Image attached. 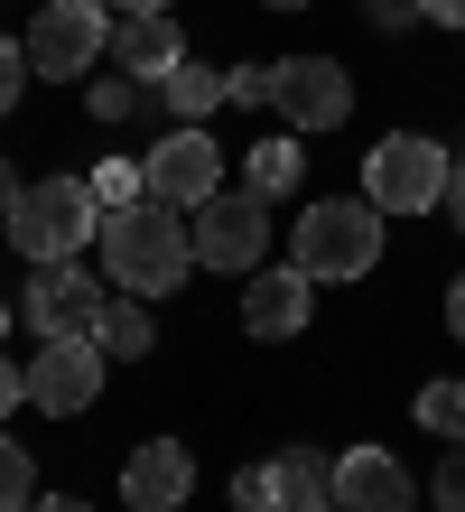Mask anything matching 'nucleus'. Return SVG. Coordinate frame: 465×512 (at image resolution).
Returning <instances> with one entry per match:
<instances>
[{"label":"nucleus","mask_w":465,"mask_h":512,"mask_svg":"<svg viewBox=\"0 0 465 512\" xmlns=\"http://www.w3.org/2000/svg\"><path fill=\"white\" fill-rule=\"evenodd\" d=\"M28 512H93V503H75V494H38Z\"/></svg>","instance_id":"nucleus-31"},{"label":"nucleus","mask_w":465,"mask_h":512,"mask_svg":"<svg viewBox=\"0 0 465 512\" xmlns=\"http://www.w3.org/2000/svg\"><path fill=\"white\" fill-rule=\"evenodd\" d=\"M103 56H112L121 75L159 84L177 56H186V38H177V19H168V10H140V19H112V47H103Z\"/></svg>","instance_id":"nucleus-15"},{"label":"nucleus","mask_w":465,"mask_h":512,"mask_svg":"<svg viewBox=\"0 0 465 512\" xmlns=\"http://www.w3.org/2000/svg\"><path fill=\"white\" fill-rule=\"evenodd\" d=\"M93 308H103V280H93L84 261H38V280L19 289V317L38 326V336H84Z\"/></svg>","instance_id":"nucleus-12"},{"label":"nucleus","mask_w":465,"mask_h":512,"mask_svg":"<svg viewBox=\"0 0 465 512\" xmlns=\"http://www.w3.org/2000/svg\"><path fill=\"white\" fill-rule=\"evenodd\" d=\"M140 187L159 196V205H177V215H196V205L224 187V149H214V131H205V122H177V131L140 159Z\"/></svg>","instance_id":"nucleus-7"},{"label":"nucleus","mask_w":465,"mask_h":512,"mask_svg":"<svg viewBox=\"0 0 465 512\" xmlns=\"http://www.w3.org/2000/svg\"><path fill=\"white\" fill-rule=\"evenodd\" d=\"M19 391H28V373H10V364H0V410H10V401H19Z\"/></svg>","instance_id":"nucleus-33"},{"label":"nucleus","mask_w":465,"mask_h":512,"mask_svg":"<svg viewBox=\"0 0 465 512\" xmlns=\"http://www.w3.org/2000/svg\"><path fill=\"white\" fill-rule=\"evenodd\" d=\"M224 103H270V66H233L224 75Z\"/></svg>","instance_id":"nucleus-24"},{"label":"nucleus","mask_w":465,"mask_h":512,"mask_svg":"<svg viewBox=\"0 0 465 512\" xmlns=\"http://www.w3.org/2000/svg\"><path fill=\"white\" fill-rule=\"evenodd\" d=\"M447 215H456V224H465V159H456V168H447Z\"/></svg>","instance_id":"nucleus-28"},{"label":"nucleus","mask_w":465,"mask_h":512,"mask_svg":"<svg viewBox=\"0 0 465 512\" xmlns=\"http://www.w3.org/2000/svg\"><path fill=\"white\" fill-rule=\"evenodd\" d=\"M93 233H103V205H93V177H38L19 187V215H10V243L28 261H75Z\"/></svg>","instance_id":"nucleus-3"},{"label":"nucleus","mask_w":465,"mask_h":512,"mask_svg":"<svg viewBox=\"0 0 465 512\" xmlns=\"http://www.w3.org/2000/svg\"><path fill=\"white\" fill-rule=\"evenodd\" d=\"M149 187H140V168L131 159H112V168H93V205H103V215H112V205H140Z\"/></svg>","instance_id":"nucleus-21"},{"label":"nucleus","mask_w":465,"mask_h":512,"mask_svg":"<svg viewBox=\"0 0 465 512\" xmlns=\"http://www.w3.org/2000/svg\"><path fill=\"white\" fill-rule=\"evenodd\" d=\"M233 512H326V457L317 447H279L270 466H242Z\"/></svg>","instance_id":"nucleus-10"},{"label":"nucleus","mask_w":465,"mask_h":512,"mask_svg":"<svg viewBox=\"0 0 465 512\" xmlns=\"http://www.w3.org/2000/svg\"><path fill=\"white\" fill-rule=\"evenodd\" d=\"M38 503V457L19 438H0V512H28Z\"/></svg>","instance_id":"nucleus-20"},{"label":"nucleus","mask_w":465,"mask_h":512,"mask_svg":"<svg viewBox=\"0 0 465 512\" xmlns=\"http://www.w3.org/2000/svg\"><path fill=\"white\" fill-rule=\"evenodd\" d=\"M419 429H428V438H447V447H465V373L419 391Z\"/></svg>","instance_id":"nucleus-19"},{"label":"nucleus","mask_w":465,"mask_h":512,"mask_svg":"<svg viewBox=\"0 0 465 512\" xmlns=\"http://www.w3.org/2000/svg\"><path fill=\"white\" fill-rule=\"evenodd\" d=\"M196 261L205 270H233V280H252L261 270V252H270V196H252V187H214L205 205H196Z\"/></svg>","instance_id":"nucleus-5"},{"label":"nucleus","mask_w":465,"mask_h":512,"mask_svg":"<svg viewBox=\"0 0 465 512\" xmlns=\"http://www.w3.org/2000/svg\"><path fill=\"white\" fill-rule=\"evenodd\" d=\"M10 215H19V177L0 168V233H10Z\"/></svg>","instance_id":"nucleus-29"},{"label":"nucleus","mask_w":465,"mask_h":512,"mask_svg":"<svg viewBox=\"0 0 465 512\" xmlns=\"http://www.w3.org/2000/svg\"><path fill=\"white\" fill-rule=\"evenodd\" d=\"M438 512H465V447H447V466H438Z\"/></svg>","instance_id":"nucleus-25"},{"label":"nucleus","mask_w":465,"mask_h":512,"mask_svg":"<svg viewBox=\"0 0 465 512\" xmlns=\"http://www.w3.org/2000/svg\"><path fill=\"white\" fill-rule=\"evenodd\" d=\"M149 94H159V103L177 112V122H205V112L224 103V75H214V66H196V56H177V66H168L159 84H149Z\"/></svg>","instance_id":"nucleus-17"},{"label":"nucleus","mask_w":465,"mask_h":512,"mask_svg":"<svg viewBox=\"0 0 465 512\" xmlns=\"http://www.w3.org/2000/svg\"><path fill=\"white\" fill-rule=\"evenodd\" d=\"M326 503L335 512H410L419 485H410V466H400L391 447H345V457L326 466Z\"/></svg>","instance_id":"nucleus-11"},{"label":"nucleus","mask_w":465,"mask_h":512,"mask_svg":"<svg viewBox=\"0 0 465 512\" xmlns=\"http://www.w3.org/2000/svg\"><path fill=\"white\" fill-rule=\"evenodd\" d=\"M419 10L438 19V28H465V0H419Z\"/></svg>","instance_id":"nucleus-27"},{"label":"nucleus","mask_w":465,"mask_h":512,"mask_svg":"<svg viewBox=\"0 0 465 512\" xmlns=\"http://www.w3.org/2000/svg\"><path fill=\"white\" fill-rule=\"evenodd\" d=\"M363 196L382 205V215H428V205H447V149L419 140V131H382L363 149Z\"/></svg>","instance_id":"nucleus-4"},{"label":"nucleus","mask_w":465,"mask_h":512,"mask_svg":"<svg viewBox=\"0 0 465 512\" xmlns=\"http://www.w3.org/2000/svg\"><path fill=\"white\" fill-rule=\"evenodd\" d=\"M326 512H335V503H326Z\"/></svg>","instance_id":"nucleus-36"},{"label":"nucleus","mask_w":465,"mask_h":512,"mask_svg":"<svg viewBox=\"0 0 465 512\" xmlns=\"http://www.w3.org/2000/svg\"><path fill=\"white\" fill-rule=\"evenodd\" d=\"M186 494H196V457H186L177 438L131 447V466H121V503H131V512H177Z\"/></svg>","instance_id":"nucleus-14"},{"label":"nucleus","mask_w":465,"mask_h":512,"mask_svg":"<svg viewBox=\"0 0 465 512\" xmlns=\"http://www.w3.org/2000/svg\"><path fill=\"white\" fill-rule=\"evenodd\" d=\"M112 19H140V10H168V0H103Z\"/></svg>","instance_id":"nucleus-32"},{"label":"nucleus","mask_w":465,"mask_h":512,"mask_svg":"<svg viewBox=\"0 0 465 512\" xmlns=\"http://www.w3.org/2000/svg\"><path fill=\"white\" fill-rule=\"evenodd\" d=\"M382 205L372 196H317L298 215V270L307 280H363L372 261H382Z\"/></svg>","instance_id":"nucleus-2"},{"label":"nucleus","mask_w":465,"mask_h":512,"mask_svg":"<svg viewBox=\"0 0 465 512\" xmlns=\"http://www.w3.org/2000/svg\"><path fill=\"white\" fill-rule=\"evenodd\" d=\"M447 326H456V345H465V280L447 289Z\"/></svg>","instance_id":"nucleus-30"},{"label":"nucleus","mask_w":465,"mask_h":512,"mask_svg":"<svg viewBox=\"0 0 465 512\" xmlns=\"http://www.w3.org/2000/svg\"><path fill=\"white\" fill-rule=\"evenodd\" d=\"M84 336L103 345L112 364H140V354H149V308H140V298H103V308H93V326H84Z\"/></svg>","instance_id":"nucleus-16"},{"label":"nucleus","mask_w":465,"mask_h":512,"mask_svg":"<svg viewBox=\"0 0 465 512\" xmlns=\"http://www.w3.org/2000/svg\"><path fill=\"white\" fill-rule=\"evenodd\" d=\"M363 19H372V28H419L428 10H419V0H363Z\"/></svg>","instance_id":"nucleus-26"},{"label":"nucleus","mask_w":465,"mask_h":512,"mask_svg":"<svg viewBox=\"0 0 465 512\" xmlns=\"http://www.w3.org/2000/svg\"><path fill=\"white\" fill-rule=\"evenodd\" d=\"M186 270H196V233L177 224V205L140 196V205H112V215H103V280H112V289L168 298Z\"/></svg>","instance_id":"nucleus-1"},{"label":"nucleus","mask_w":465,"mask_h":512,"mask_svg":"<svg viewBox=\"0 0 465 512\" xmlns=\"http://www.w3.org/2000/svg\"><path fill=\"white\" fill-rule=\"evenodd\" d=\"M0 336H10V298H0Z\"/></svg>","instance_id":"nucleus-35"},{"label":"nucleus","mask_w":465,"mask_h":512,"mask_svg":"<svg viewBox=\"0 0 465 512\" xmlns=\"http://www.w3.org/2000/svg\"><path fill=\"white\" fill-rule=\"evenodd\" d=\"M19 84H28V47H19V38H0V112L19 103Z\"/></svg>","instance_id":"nucleus-23"},{"label":"nucleus","mask_w":465,"mask_h":512,"mask_svg":"<svg viewBox=\"0 0 465 512\" xmlns=\"http://www.w3.org/2000/svg\"><path fill=\"white\" fill-rule=\"evenodd\" d=\"M93 112H103V122H131V112H140V75H121V84H93Z\"/></svg>","instance_id":"nucleus-22"},{"label":"nucleus","mask_w":465,"mask_h":512,"mask_svg":"<svg viewBox=\"0 0 465 512\" xmlns=\"http://www.w3.org/2000/svg\"><path fill=\"white\" fill-rule=\"evenodd\" d=\"M270 103L289 131H335L354 112V75L335 66V56H279L270 66Z\"/></svg>","instance_id":"nucleus-8"},{"label":"nucleus","mask_w":465,"mask_h":512,"mask_svg":"<svg viewBox=\"0 0 465 512\" xmlns=\"http://www.w3.org/2000/svg\"><path fill=\"white\" fill-rule=\"evenodd\" d=\"M242 187L279 205V196L298 187V140H252V159H242Z\"/></svg>","instance_id":"nucleus-18"},{"label":"nucleus","mask_w":465,"mask_h":512,"mask_svg":"<svg viewBox=\"0 0 465 512\" xmlns=\"http://www.w3.org/2000/svg\"><path fill=\"white\" fill-rule=\"evenodd\" d=\"M19 47H28V75H93V56L112 47V10L103 0H47Z\"/></svg>","instance_id":"nucleus-6"},{"label":"nucleus","mask_w":465,"mask_h":512,"mask_svg":"<svg viewBox=\"0 0 465 512\" xmlns=\"http://www.w3.org/2000/svg\"><path fill=\"white\" fill-rule=\"evenodd\" d=\"M103 364L112 354L93 336H47L38 364H28V401H38L47 419H75V410H93V391H103Z\"/></svg>","instance_id":"nucleus-9"},{"label":"nucleus","mask_w":465,"mask_h":512,"mask_svg":"<svg viewBox=\"0 0 465 512\" xmlns=\"http://www.w3.org/2000/svg\"><path fill=\"white\" fill-rule=\"evenodd\" d=\"M307 317H317V280H307L298 261H289V270H252V280H242V326H252L261 345H289Z\"/></svg>","instance_id":"nucleus-13"},{"label":"nucleus","mask_w":465,"mask_h":512,"mask_svg":"<svg viewBox=\"0 0 465 512\" xmlns=\"http://www.w3.org/2000/svg\"><path fill=\"white\" fill-rule=\"evenodd\" d=\"M261 10H307V0H261Z\"/></svg>","instance_id":"nucleus-34"}]
</instances>
